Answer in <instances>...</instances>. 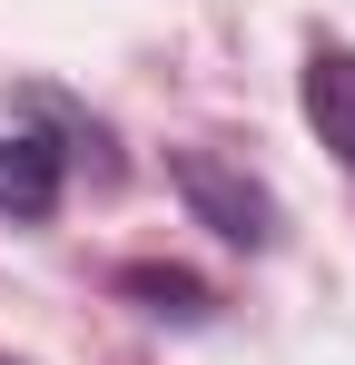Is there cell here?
<instances>
[{
	"label": "cell",
	"instance_id": "4",
	"mask_svg": "<svg viewBox=\"0 0 355 365\" xmlns=\"http://www.w3.org/2000/svg\"><path fill=\"white\" fill-rule=\"evenodd\" d=\"M118 287L148 306V316H168V326H207V316H217V297H207V287H197L187 267H128Z\"/></svg>",
	"mask_w": 355,
	"mask_h": 365
},
{
	"label": "cell",
	"instance_id": "3",
	"mask_svg": "<svg viewBox=\"0 0 355 365\" xmlns=\"http://www.w3.org/2000/svg\"><path fill=\"white\" fill-rule=\"evenodd\" d=\"M59 207V148L50 138H0V217H50Z\"/></svg>",
	"mask_w": 355,
	"mask_h": 365
},
{
	"label": "cell",
	"instance_id": "2",
	"mask_svg": "<svg viewBox=\"0 0 355 365\" xmlns=\"http://www.w3.org/2000/svg\"><path fill=\"white\" fill-rule=\"evenodd\" d=\"M306 128L355 168V50H316L306 60Z\"/></svg>",
	"mask_w": 355,
	"mask_h": 365
},
{
	"label": "cell",
	"instance_id": "1",
	"mask_svg": "<svg viewBox=\"0 0 355 365\" xmlns=\"http://www.w3.org/2000/svg\"><path fill=\"white\" fill-rule=\"evenodd\" d=\"M168 178H178V197H187V217H197V227H217L227 247H247V257H267V247L287 237V217H277L267 178H247V168L217 158V148H178Z\"/></svg>",
	"mask_w": 355,
	"mask_h": 365
},
{
	"label": "cell",
	"instance_id": "5",
	"mask_svg": "<svg viewBox=\"0 0 355 365\" xmlns=\"http://www.w3.org/2000/svg\"><path fill=\"white\" fill-rule=\"evenodd\" d=\"M0 365H10V356H0Z\"/></svg>",
	"mask_w": 355,
	"mask_h": 365
}]
</instances>
